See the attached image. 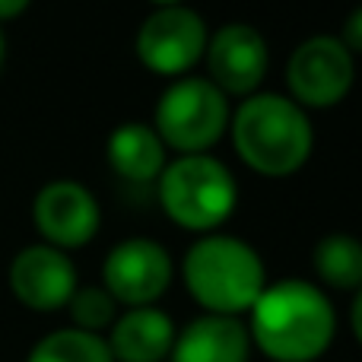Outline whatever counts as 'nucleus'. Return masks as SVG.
Returning <instances> with one entry per match:
<instances>
[{
	"label": "nucleus",
	"mask_w": 362,
	"mask_h": 362,
	"mask_svg": "<svg viewBox=\"0 0 362 362\" xmlns=\"http://www.w3.org/2000/svg\"><path fill=\"white\" fill-rule=\"evenodd\" d=\"M248 315L251 346L274 362H315L337 334L331 299L308 280L267 283Z\"/></svg>",
	"instance_id": "1"
},
{
	"label": "nucleus",
	"mask_w": 362,
	"mask_h": 362,
	"mask_svg": "<svg viewBox=\"0 0 362 362\" xmlns=\"http://www.w3.org/2000/svg\"><path fill=\"white\" fill-rule=\"evenodd\" d=\"M229 131L238 159L264 178L296 175L315 146L305 108L280 93L248 95L229 118Z\"/></svg>",
	"instance_id": "2"
},
{
	"label": "nucleus",
	"mask_w": 362,
	"mask_h": 362,
	"mask_svg": "<svg viewBox=\"0 0 362 362\" xmlns=\"http://www.w3.org/2000/svg\"><path fill=\"white\" fill-rule=\"evenodd\" d=\"M181 276L187 293L200 308H206V315L226 318L251 312L267 286L261 255L235 235H204L194 242L181 261Z\"/></svg>",
	"instance_id": "3"
},
{
	"label": "nucleus",
	"mask_w": 362,
	"mask_h": 362,
	"mask_svg": "<svg viewBox=\"0 0 362 362\" xmlns=\"http://www.w3.org/2000/svg\"><path fill=\"white\" fill-rule=\"evenodd\" d=\"M159 200L181 229L210 232L232 216L238 185L219 159L197 153L165 165L159 175Z\"/></svg>",
	"instance_id": "4"
},
{
	"label": "nucleus",
	"mask_w": 362,
	"mask_h": 362,
	"mask_svg": "<svg viewBox=\"0 0 362 362\" xmlns=\"http://www.w3.org/2000/svg\"><path fill=\"white\" fill-rule=\"evenodd\" d=\"M229 102L204 76H178L156 102L153 131L181 156L206 153L229 127Z\"/></svg>",
	"instance_id": "5"
},
{
	"label": "nucleus",
	"mask_w": 362,
	"mask_h": 362,
	"mask_svg": "<svg viewBox=\"0 0 362 362\" xmlns=\"http://www.w3.org/2000/svg\"><path fill=\"white\" fill-rule=\"evenodd\" d=\"M353 54L337 35H312L289 54L286 83L302 108H331L346 99L353 86Z\"/></svg>",
	"instance_id": "6"
},
{
	"label": "nucleus",
	"mask_w": 362,
	"mask_h": 362,
	"mask_svg": "<svg viewBox=\"0 0 362 362\" xmlns=\"http://www.w3.org/2000/svg\"><path fill=\"white\" fill-rule=\"evenodd\" d=\"M206 25L200 13L181 6H159L137 32V57L159 76H181L204 57Z\"/></svg>",
	"instance_id": "7"
},
{
	"label": "nucleus",
	"mask_w": 362,
	"mask_h": 362,
	"mask_svg": "<svg viewBox=\"0 0 362 362\" xmlns=\"http://www.w3.org/2000/svg\"><path fill=\"white\" fill-rule=\"evenodd\" d=\"M172 283V257L153 238H124L105 255L102 286L127 308L153 305Z\"/></svg>",
	"instance_id": "8"
},
{
	"label": "nucleus",
	"mask_w": 362,
	"mask_h": 362,
	"mask_svg": "<svg viewBox=\"0 0 362 362\" xmlns=\"http://www.w3.org/2000/svg\"><path fill=\"white\" fill-rule=\"evenodd\" d=\"M32 219H35V229L42 232L45 245L67 251L93 242L102 223V210L89 187H83L80 181L61 178L35 194Z\"/></svg>",
	"instance_id": "9"
},
{
	"label": "nucleus",
	"mask_w": 362,
	"mask_h": 362,
	"mask_svg": "<svg viewBox=\"0 0 362 362\" xmlns=\"http://www.w3.org/2000/svg\"><path fill=\"white\" fill-rule=\"evenodd\" d=\"M206 80L226 95H255L267 74V42L248 23H229L206 42Z\"/></svg>",
	"instance_id": "10"
},
{
	"label": "nucleus",
	"mask_w": 362,
	"mask_h": 362,
	"mask_svg": "<svg viewBox=\"0 0 362 362\" xmlns=\"http://www.w3.org/2000/svg\"><path fill=\"white\" fill-rule=\"evenodd\" d=\"M10 289L32 312H57L76 293V267L67 251L29 245L10 264Z\"/></svg>",
	"instance_id": "11"
},
{
	"label": "nucleus",
	"mask_w": 362,
	"mask_h": 362,
	"mask_svg": "<svg viewBox=\"0 0 362 362\" xmlns=\"http://www.w3.org/2000/svg\"><path fill=\"white\" fill-rule=\"evenodd\" d=\"M251 337L238 318L200 315L175 334L172 362H248Z\"/></svg>",
	"instance_id": "12"
},
{
	"label": "nucleus",
	"mask_w": 362,
	"mask_h": 362,
	"mask_svg": "<svg viewBox=\"0 0 362 362\" xmlns=\"http://www.w3.org/2000/svg\"><path fill=\"white\" fill-rule=\"evenodd\" d=\"M175 325L163 308L144 305L118 315L105 344L115 362H163L175 346Z\"/></svg>",
	"instance_id": "13"
},
{
	"label": "nucleus",
	"mask_w": 362,
	"mask_h": 362,
	"mask_svg": "<svg viewBox=\"0 0 362 362\" xmlns=\"http://www.w3.org/2000/svg\"><path fill=\"white\" fill-rule=\"evenodd\" d=\"M108 165L127 181H153L165 169V144L150 124L127 121L108 134Z\"/></svg>",
	"instance_id": "14"
},
{
	"label": "nucleus",
	"mask_w": 362,
	"mask_h": 362,
	"mask_svg": "<svg viewBox=\"0 0 362 362\" xmlns=\"http://www.w3.org/2000/svg\"><path fill=\"white\" fill-rule=\"evenodd\" d=\"M315 274L321 283L334 289H359L362 286V242L346 232L325 235L315 245Z\"/></svg>",
	"instance_id": "15"
},
{
	"label": "nucleus",
	"mask_w": 362,
	"mask_h": 362,
	"mask_svg": "<svg viewBox=\"0 0 362 362\" xmlns=\"http://www.w3.org/2000/svg\"><path fill=\"white\" fill-rule=\"evenodd\" d=\"M25 362H115L105 337L86 334L76 327L51 331L29 350Z\"/></svg>",
	"instance_id": "16"
},
{
	"label": "nucleus",
	"mask_w": 362,
	"mask_h": 362,
	"mask_svg": "<svg viewBox=\"0 0 362 362\" xmlns=\"http://www.w3.org/2000/svg\"><path fill=\"white\" fill-rule=\"evenodd\" d=\"M67 312H70V318H74L76 331L99 334L115 325V318H118V302L108 296L105 286H76V293L70 296V302H67Z\"/></svg>",
	"instance_id": "17"
},
{
	"label": "nucleus",
	"mask_w": 362,
	"mask_h": 362,
	"mask_svg": "<svg viewBox=\"0 0 362 362\" xmlns=\"http://www.w3.org/2000/svg\"><path fill=\"white\" fill-rule=\"evenodd\" d=\"M340 42L346 45L350 54H362V6H356V10L344 19V35H340Z\"/></svg>",
	"instance_id": "18"
},
{
	"label": "nucleus",
	"mask_w": 362,
	"mask_h": 362,
	"mask_svg": "<svg viewBox=\"0 0 362 362\" xmlns=\"http://www.w3.org/2000/svg\"><path fill=\"white\" fill-rule=\"evenodd\" d=\"M350 327H353V337L362 346V286L356 289V299H353V308H350Z\"/></svg>",
	"instance_id": "19"
},
{
	"label": "nucleus",
	"mask_w": 362,
	"mask_h": 362,
	"mask_svg": "<svg viewBox=\"0 0 362 362\" xmlns=\"http://www.w3.org/2000/svg\"><path fill=\"white\" fill-rule=\"evenodd\" d=\"M32 0H0V23H6V19H16L19 13H25V6H29Z\"/></svg>",
	"instance_id": "20"
},
{
	"label": "nucleus",
	"mask_w": 362,
	"mask_h": 362,
	"mask_svg": "<svg viewBox=\"0 0 362 362\" xmlns=\"http://www.w3.org/2000/svg\"><path fill=\"white\" fill-rule=\"evenodd\" d=\"M153 4H159V6H181L185 0H153Z\"/></svg>",
	"instance_id": "21"
},
{
	"label": "nucleus",
	"mask_w": 362,
	"mask_h": 362,
	"mask_svg": "<svg viewBox=\"0 0 362 362\" xmlns=\"http://www.w3.org/2000/svg\"><path fill=\"white\" fill-rule=\"evenodd\" d=\"M4 57H6V45H4V32H0V67H4Z\"/></svg>",
	"instance_id": "22"
}]
</instances>
